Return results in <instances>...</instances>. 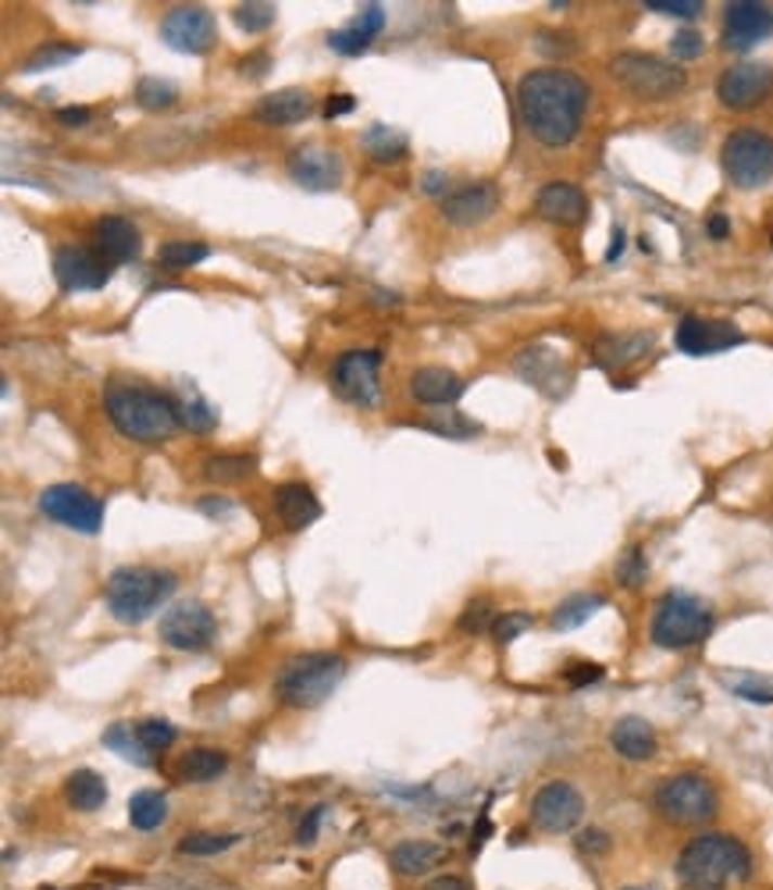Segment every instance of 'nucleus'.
<instances>
[{
	"instance_id": "nucleus-1",
	"label": "nucleus",
	"mask_w": 773,
	"mask_h": 890,
	"mask_svg": "<svg viewBox=\"0 0 773 890\" xmlns=\"http://www.w3.org/2000/svg\"><path fill=\"white\" fill-rule=\"evenodd\" d=\"M589 96V82L567 68H539L517 82V107L524 129L542 146H567L581 132Z\"/></svg>"
},
{
	"instance_id": "nucleus-2",
	"label": "nucleus",
	"mask_w": 773,
	"mask_h": 890,
	"mask_svg": "<svg viewBox=\"0 0 773 890\" xmlns=\"http://www.w3.org/2000/svg\"><path fill=\"white\" fill-rule=\"evenodd\" d=\"M104 410L111 424L132 442H165L179 428V410L175 399L146 385L111 382L104 388Z\"/></svg>"
},
{
	"instance_id": "nucleus-3",
	"label": "nucleus",
	"mask_w": 773,
	"mask_h": 890,
	"mask_svg": "<svg viewBox=\"0 0 773 890\" xmlns=\"http://www.w3.org/2000/svg\"><path fill=\"white\" fill-rule=\"evenodd\" d=\"M752 876V855L731 834H703L678 855V880L688 890H727Z\"/></svg>"
},
{
	"instance_id": "nucleus-4",
	"label": "nucleus",
	"mask_w": 773,
	"mask_h": 890,
	"mask_svg": "<svg viewBox=\"0 0 773 890\" xmlns=\"http://www.w3.org/2000/svg\"><path fill=\"white\" fill-rule=\"evenodd\" d=\"M175 573L154 567H118L107 578L104 598L118 623H143L175 595Z\"/></svg>"
},
{
	"instance_id": "nucleus-5",
	"label": "nucleus",
	"mask_w": 773,
	"mask_h": 890,
	"mask_svg": "<svg viewBox=\"0 0 773 890\" xmlns=\"http://www.w3.org/2000/svg\"><path fill=\"white\" fill-rule=\"evenodd\" d=\"M346 676V659L332 652H307L289 659L274 676V695L293 709H314Z\"/></svg>"
},
{
	"instance_id": "nucleus-6",
	"label": "nucleus",
	"mask_w": 773,
	"mask_h": 890,
	"mask_svg": "<svg viewBox=\"0 0 773 890\" xmlns=\"http://www.w3.org/2000/svg\"><path fill=\"white\" fill-rule=\"evenodd\" d=\"M709 631H713V609L706 606L703 598L684 595V592H670L659 598L656 617H653V642L659 648H692L698 642H706Z\"/></svg>"
},
{
	"instance_id": "nucleus-7",
	"label": "nucleus",
	"mask_w": 773,
	"mask_h": 890,
	"mask_svg": "<svg viewBox=\"0 0 773 890\" xmlns=\"http://www.w3.org/2000/svg\"><path fill=\"white\" fill-rule=\"evenodd\" d=\"M609 72L639 100H670L688 86V72L656 54H642V50H623L609 61Z\"/></svg>"
},
{
	"instance_id": "nucleus-8",
	"label": "nucleus",
	"mask_w": 773,
	"mask_h": 890,
	"mask_svg": "<svg viewBox=\"0 0 773 890\" xmlns=\"http://www.w3.org/2000/svg\"><path fill=\"white\" fill-rule=\"evenodd\" d=\"M717 787L703 773H678L656 787V812L673 826H703L717 816Z\"/></svg>"
},
{
	"instance_id": "nucleus-9",
	"label": "nucleus",
	"mask_w": 773,
	"mask_h": 890,
	"mask_svg": "<svg viewBox=\"0 0 773 890\" xmlns=\"http://www.w3.org/2000/svg\"><path fill=\"white\" fill-rule=\"evenodd\" d=\"M723 171L738 190H759L773 179V136L759 129H738L723 140Z\"/></svg>"
},
{
	"instance_id": "nucleus-10",
	"label": "nucleus",
	"mask_w": 773,
	"mask_h": 890,
	"mask_svg": "<svg viewBox=\"0 0 773 890\" xmlns=\"http://www.w3.org/2000/svg\"><path fill=\"white\" fill-rule=\"evenodd\" d=\"M382 353L378 349H349L332 367V385L346 403L353 407H378L382 396Z\"/></svg>"
},
{
	"instance_id": "nucleus-11",
	"label": "nucleus",
	"mask_w": 773,
	"mask_h": 890,
	"mask_svg": "<svg viewBox=\"0 0 773 890\" xmlns=\"http://www.w3.org/2000/svg\"><path fill=\"white\" fill-rule=\"evenodd\" d=\"M218 637V620L204 602L185 598L175 602L171 609H165L160 617V642L179 652H199L207 648Z\"/></svg>"
},
{
	"instance_id": "nucleus-12",
	"label": "nucleus",
	"mask_w": 773,
	"mask_h": 890,
	"mask_svg": "<svg viewBox=\"0 0 773 890\" xmlns=\"http://www.w3.org/2000/svg\"><path fill=\"white\" fill-rule=\"evenodd\" d=\"M40 510L61 528H72L79 534H96L104 528V503L90 495L79 485H50L40 495Z\"/></svg>"
},
{
	"instance_id": "nucleus-13",
	"label": "nucleus",
	"mask_w": 773,
	"mask_h": 890,
	"mask_svg": "<svg viewBox=\"0 0 773 890\" xmlns=\"http://www.w3.org/2000/svg\"><path fill=\"white\" fill-rule=\"evenodd\" d=\"M160 40L171 50H179V54H207L218 43V22L199 4L171 8L165 22H160Z\"/></svg>"
},
{
	"instance_id": "nucleus-14",
	"label": "nucleus",
	"mask_w": 773,
	"mask_h": 890,
	"mask_svg": "<svg viewBox=\"0 0 773 890\" xmlns=\"http://www.w3.org/2000/svg\"><path fill=\"white\" fill-rule=\"evenodd\" d=\"M584 816V798L574 784L553 781L531 798V823L545 834H567Z\"/></svg>"
},
{
	"instance_id": "nucleus-15",
	"label": "nucleus",
	"mask_w": 773,
	"mask_h": 890,
	"mask_svg": "<svg viewBox=\"0 0 773 890\" xmlns=\"http://www.w3.org/2000/svg\"><path fill=\"white\" fill-rule=\"evenodd\" d=\"M770 93H773V68L763 65V61H742V65H731L717 82L720 104L731 111L759 107Z\"/></svg>"
},
{
	"instance_id": "nucleus-16",
	"label": "nucleus",
	"mask_w": 773,
	"mask_h": 890,
	"mask_svg": "<svg viewBox=\"0 0 773 890\" xmlns=\"http://www.w3.org/2000/svg\"><path fill=\"white\" fill-rule=\"evenodd\" d=\"M289 179L307 193H332L343 182V157L321 143H304L289 154Z\"/></svg>"
},
{
	"instance_id": "nucleus-17",
	"label": "nucleus",
	"mask_w": 773,
	"mask_h": 890,
	"mask_svg": "<svg viewBox=\"0 0 773 890\" xmlns=\"http://www.w3.org/2000/svg\"><path fill=\"white\" fill-rule=\"evenodd\" d=\"M54 279L65 293H90L104 289L111 282V265L107 257H96L86 246H65L54 254Z\"/></svg>"
},
{
	"instance_id": "nucleus-18",
	"label": "nucleus",
	"mask_w": 773,
	"mask_h": 890,
	"mask_svg": "<svg viewBox=\"0 0 773 890\" xmlns=\"http://www.w3.org/2000/svg\"><path fill=\"white\" fill-rule=\"evenodd\" d=\"M773 33V8L759 0H734L723 8V47L748 50Z\"/></svg>"
},
{
	"instance_id": "nucleus-19",
	"label": "nucleus",
	"mask_w": 773,
	"mask_h": 890,
	"mask_svg": "<svg viewBox=\"0 0 773 890\" xmlns=\"http://www.w3.org/2000/svg\"><path fill=\"white\" fill-rule=\"evenodd\" d=\"M673 343H678L681 353H688V357H709V353H723V349H731V346H742L745 335L727 321H709V318H695V313H688V318H681Z\"/></svg>"
},
{
	"instance_id": "nucleus-20",
	"label": "nucleus",
	"mask_w": 773,
	"mask_h": 890,
	"mask_svg": "<svg viewBox=\"0 0 773 890\" xmlns=\"http://www.w3.org/2000/svg\"><path fill=\"white\" fill-rule=\"evenodd\" d=\"M495 210H499V190L492 182H474V185H467V190L449 193L442 199V218L449 224H460V229L489 221Z\"/></svg>"
},
{
	"instance_id": "nucleus-21",
	"label": "nucleus",
	"mask_w": 773,
	"mask_h": 890,
	"mask_svg": "<svg viewBox=\"0 0 773 890\" xmlns=\"http://www.w3.org/2000/svg\"><path fill=\"white\" fill-rule=\"evenodd\" d=\"M534 210L553 224H581L589 215V196L570 182H549L534 196Z\"/></svg>"
},
{
	"instance_id": "nucleus-22",
	"label": "nucleus",
	"mask_w": 773,
	"mask_h": 890,
	"mask_svg": "<svg viewBox=\"0 0 773 890\" xmlns=\"http://www.w3.org/2000/svg\"><path fill=\"white\" fill-rule=\"evenodd\" d=\"M517 371L534 388H542V392H549V396H559L570 385V371L564 367V360H559V353H553V349H545V346L524 349V353L517 357Z\"/></svg>"
},
{
	"instance_id": "nucleus-23",
	"label": "nucleus",
	"mask_w": 773,
	"mask_h": 890,
	"mask_svg": "<svg viewBox=\"0 0 773 890\" xmlns=\"http://www.w3.org/2000/svg\"><path fill=\"white\" fill-rule=\"evenodd\" d=\"M96 246L111 265H129V260L140 257L143 240H140V229H136L129 218L107 215L96 221Z\"/></svg>"
},
{
	"instance_id": "nucleus-24",
	"label": "nucleus",
	"mask_w": 773,
	"mask_h": 890,
	"mask_svg": "<svg viewBox=\"0 0 773 890\" xmlns=\"http://www.w3.org/2000/svg\"><path fill=\"white\" fill-rule=\"evenodd\" d=\"M274 513L289 531H304L321 517V503L304 481H285L274 488Z\"/></svg>"
},
{
	"instance_id": "nucleus-25",
	"label": "nucleus",
	"mask_w": 773,
	"mask_h": 890,
	"mask_svg": "<svg viewBox=\"0 0 773 890\" xmlns=\"http://www.w3.org/2000/svg\"><path fill=\"white\" fill-rule=\"evenodd\" d=\"M609 745L620 759H631V762H645L653 759L659 751V741H656V731L648 726L642 717H623L614 723V731H609Z\"/></svg>"
},
{
	"instance_id": "nucleus-26",
	"label": "nucleus",
	"mask_w": 773,
	"mask_h": 890,
	"mask_svg": "<svg viewBox=\"0 0 773 890\" xmlns=\"http://www.w3.org/2000/svg\"><path fill=\"white\" fill-rule=\"evenodd\" d=\"M656 346V338L648 335V332H623V335H603L595 343V360H598V367H606V371H620V367H628V363L634 360H642L648 349Z\"/></svg>"
},
{
	"instance_id": "nucleus-27",
	"label": "nucleus",
	"mask_w": 773,
	"mask_h": 890,
	"mask_svg": "<svg viewBox=\"0 0 773 890\" xmlns=\"http://www.w3.org/2000/svg\"><path fill=\"white\" fill-rule=\"evenodd\" d=\"M442 862H449V848L435 841H403L389 851V866L399 876H428Z\"/></svg>"
},
{
	"instance_id": "nucleus-28",
	"label": "nucleus",
	"mask_w": 773,
	"mask_h": 890,
	"mask_svg": "<svg viewBox=\"0 0 773 890\" xmlns=\"http://www.w3.org/2000/svg\"><path fill=\"white\" fill-rule=\"evenodd\" d=\"M310 111H314V100H310V93L289 86V90H274V93H268L265 100H260L257 121H265V125H296V121H304Z\"/></svg>"
},
{
	"instance_id": "nucleus-29",
	"label": "nucleus",
	"mask_w": 773,
	"mask_h": 890,
	"mask_svg": "<svg viewBox=\"0 0 773 890\" xmlns=\"http://www.w3.org/2000/svg\"><path fill=\"white\" fill-rule=\"evenodd\" d=\"M410 392L428 407H449L464 396V382L446 367H421L414 371V378H410Z\"/></svg>"
},
{
	"instance_id": "nucleus-30",
	"label": "nucleus",
	"mask_w": 773,
	"mask_h": 890,
	"mask_svg": "<svg viewBox=\"0 0 773 890\" xmlns=\"http://www.w3.org/2000/svg\"><path fill=\"white\" fill-rule=\"evenodd\" d=\"M65 798H68V805H72V809H79V812H96V809H104V801H107V784H104V776L93 773V770H75V773H68V781H65Z\"/></svg>"
},
{
	"instance_id": "nucleus-31",
	"label": "nucleus",
	"mask_w": 773,
	"mask_h": 890,
	"mask_svg": "<svg viewBox=\"0 0 773 890\" xmlns=\"http://www.w3.org/2000/svg\"><path fill=\"white\" fill-rule=\"evenodd\" d=\"M224 766H229V756L218 748H193V751H185L182 762H179V781L185 784H210V781H218V776L224 773Z\"/></svg>"
},
{
	"instance_id": "nucleus-32",
	"label": "nucleus",
	"mask_w": 773,
	"mask_h": 890,
	"mask_svg": "<svg viewBox=\"0 0 773 890\" xmlns=\"http://www.w3.org/2000/svg\"><path fill=\"white\" fill-rule=\"evenodd\" d=\"M364 150L371 154V160H378V165H392L407 154V136L392 129V125H371L364 132Z\"/></svg>"
},
{
	"instance_id": "nucleus-33",
	"label": "nucleus",
	"mask_w": 773,
	"mask_h": 890,
	"mask_svg": "<svg viewBox=\"0 0 773 890\" xmlns=\"http://www.w3.org/2000/svg\"><path fill=\"white\" fill-rule=\"evenodd\" d=\"M104 745L111 751H118L125 762H136V766H150V762H154L150 748L140 741V731H136V726H129V723L107 726V731H104Z\"/></svg>"
},
{
	"instance_id": "nucleus-34",
	"label": "nucleus",
	"mask_w": 773,
	"mask_h": 890,
	"mask_svg": "<svg viewBox=\"0 0 773 890\" xmlns=\"http://www.w3.org/2000/svg\"><path fill=\"white\" fill-rule=\"evenodd\" d=\"M168 820V798L160 791H136L129 798V823L136 830H157Z\"/></svg>"
},
{
	"instance_id": "nucleus-35",
	"label": "nucleus",
	"mask_w": 773,
	"mask_h": 890,
	"mask_svg": "<svg viewBox=\"0 0 773 890\" xmlns=\"http://www.w3.org/2000/svg\"><path fill=\"white\" fill-rule=\"evenodd\" d=\"M603 606H606L603 595H570V598H564L556 606L553 627H556V631H574V627H581L584 620H592Z\"/></svg>"
},
{
	"instance_id": "nucleus-36",
	"label": "nucleus",
	"mask_w": 773,
	"mask_h": 890,
	"mask_svg": "<svg viewBox=\"0 0 773 890\" xmlns=\"http://www.w3.org/2000/svg\"><path fill=\"white\" fill-rule=\"evenodd\" d=\"M207 257H210V246L190 243V240H171V243H160V249H157V265L168 271H185Z\"/></svg>"
},
{
	"instance_id": "nucleus-37",
	"label": "nucleus",
	"mask_w": 773,
	"mask_h": 890,
	"mask_svg": "<svg viewBox=\"0 0 773 890\" xmlns=\"http://www.w3.org/2000/svg\"><path fill=\"white\" fill-rule=\"evenodd\" d=\"M175 410H179V424H185V428L196 431V435H207V431L218 428V413L210 410V403H204L196 392L175 399Z\"/></svg>"
},
{
	"instance_id": "nucleus-38",
	"label": "nucleus",
	"mask_w": 773,
	"mask_h": 890,
	"mask_svg": "<svg viewBox=\"0 0 773 890\" xmlns=\"http://www.w3.org/2000/svg\"><path fill=\"white\" fill-rule=\"evenodd\" d=\"M254 456H210L207 460V467L204 474L210 481H218V485H229V481H243L254 474Z\"/></svg>"
},
{
	"instance_id": "nucleus-39",
	"label": "nucleus",
	"mask_w": 773,
	"mask_h": 890,
	"mask_svg": "<svg viewBox=\"0 0 773 890\" xmlns=\"http://www.w3.org/2000/svg\"><path fill=\"white\" fill-rule=\"evenodd\" d=\"M79 54H82V50L72 47V43H50V47H40L36 54L25 57L22 72L25 75H36V72H47V68H61V65H68V61L79 57Z\"/></svg>"
},
{
	"instance_id": "nucleus-40",
	"label": "nucleus",
	"mask_w": 773,
	"mask_h": 890,
	"mask_svg": "<svg viewBox=\"0 0 773 890\" xmlns=\"http://www.w3.org/2000/svg\"><path fill=\"white\" fill-rule=\"evenodd\" d=\"M235 844H240V834H190L179 844V851L182 855L207 859V855H221V851H229Z\"/></svg>"
},
{
	"instance_id": "nucleus-41",
	"label": "nucleus",
	"mask_w": 773,
	"mask_h": 890,
	"mask_svg": "<svg viewBox=\"0 0 773 890\" xmlns=\"http://www.w3.org/2000/svg\"><path fill=\"white\" fill-rule=\"evenodd\" d=\"M136 100H140V107H146V111H165L179 100V90H175L171 82L150 75V79H140V86H136Z\"/></svg>"
},
{
	"instance_id": "nucleus-42",
	"label": "nucleus",
	"mask_w": 773,
	"mask_h": 890,
	"mask_svg": "<svg viewBox=\"0 0 773 890\" xmlns=\"http://www.w3.org/2000/svg\"><path fill=\"white\" fill-rule=\"evenodd\" d=\"M232 22L240 25L243 33H265L268 25L274 22V4H265V0H254V4H235Z\"/></svg>"
},
{
	"instance_id": "nucleus-43",
	"label": "nucleus",
	"mask_w": 773,
	"mask_h": 890,
	"mask_svg": "<svg viewBox=\"0 0 773 890\" xmlns=\"http://www.w3.org/2000/svg\"><path fill=\"white\" fill-rule=\"evenodd\" d=\"M446 417H428V421H421V428H428L435 435H446V438H471V435H478L481 431V424H474L467 417H460L456 410H442Z\"/></svg>"
},
{
	"instance_id": "nucleus-44",
	"label": "nucleus",
	"mask_w": 773,
	"mask_h": 890,
	"mask_svg": "<svg viewBox=\"0 0 773 890\" xmlns=\"http://www.w3.org/2000/svg\"><path fill=\"white\" fill-rule=\"evenodd\" d=\"M136 731H140V741L150 748V756L175 745V726L168 720H143V723H136Z\"/></svg>"
},
{
	"instance_id": "nucleus-45",
	"label": "nucleus",
	"mask_w": 773,
	"mask_h": 890,
	"mask_svg": "<svg viewBox=\"0 0 773 890\" xmlns=\"http://www.w3.org/2000/svg\"><path fill=\"white\" fill-rule=\"evenodd\" d=\"M531 623H534L531 612H503V617L492 623V634H495L499 645H510L514 637H520L524 631H528Z\"/></svg>"
},
{
	"instance_id": "nucleus-46",
	"label": "nucleus",
	"mask_w": 773,
	"mask_h": 890,
	"mask_svg": "<svg viewBox=\"0 0 773 890\" xmlns=\"http://www.w3.org/2000/svg\"><path fill=\"white\" fill-rule=\"evenodd\" d=\"M328 47L339 50V54H346V57H357V54H364V50L371 47V40H368L364 33H357L353 25H346V29L328 33Z\"/></svg>"
},
{
	"instance_id": "nucleus-47",
	"label": "nucleus",
	"mask_w": 773,
	"mask_h": 890,
	"mask_svg": "<svg viewBox=\"0 0 773 890\" xmlns=\"http://www.w3.org/2000/svg\"><path fill=\"white\" fill-rule=\"evenodd\" d=\"M645 8L656 11V15H670V18H695L706 11L703 0H648Z\"/></svg>"
},
{
	"instance_id": "nucleus-48",
	"label": "nucleus",
	"mask_w": 773,
	"mask_h": 890,
	"mask_svg": "<svg viewBox=\"0 0 773 890\" xmlns=\"http://www.w3.org/2000/svg\"><path fill=\"white\" fill-rule=\"evenodd\" d=\"M617 578H620V584H628V588H639L645 581V556H642V549H628V553L620 556Z\"/></svg>"
},
{
	"instance_id": "nucleus-49",
	"label": "nucleus",
	"mask_w": 773,
	"mask_h": 890,
	"mask_svg": "<svg viewBox=\"0 0 773 890\" xmlns=\"http://www.w3.org/2000/svg\"><path fill=\"white\" fill-rule=\"evenodd\" d=\"M489 620H492V602L489 598H478V602H471V606L464 609V617H460V631L481 634L485 627H489Z\"/></svg>"
},
{
	"instance_id": "nucleus-50",
	"label": "nucleus",
	"mask_w": 773,
	"mask_h": 890,
	"mask_svg": "<svg viewBox=\"0 0 773 890\" xmlns=\"http://www.w3.org/2000/svg\"><path fill=\"white\" fill-rule=\"evenodd\" d=\"M670 50H673V57H681V61H695V57H703L706 40H703V36H698L695 29H681V33H673Z\"/></svg>"
},
{
	"instance_id": "nucleus-51",
	"label": "nucleus",
	"mask_w": 773,
	"mask_h": 890,
	"mask_svg": "<svg viewBox=\"0 0 773 890\" xmlns=\"http://www.w3.org/2000/svg\"><path fill=\"white\" fill-rule=\"evenodd\" d=\"M727 684H731V692L734 695H742L748 701H759V706H766V701H773V687L763 684V681H752V676H727Z\"/></svg>"
},
{
	"instance_id": "nucleus-52",
	"label": "nucleus",
	"mask_w": 773,
	"mask_h": 890,
	"mask_svg": "<svg viewBox=\"0 0 773 890\" xmlns=\"http://www.w3.org/2000/svg\"><path fill=\"white\" fill-rule=\"evenodd\" d=\"M353 25L357 33H364L368 40H374V36H378L382 29H385V11H382V4H368V8H360V15L349 22Z\"/></svg>"
},
{
	"instance_id": "nucleus-53",
	"label": "nucleus",
	"mask_w": 773,
	"mask_h": 890,
	"mask_svg": "<svg viewBox=\"0 0 773 890\" xmlns=\"http://www.w3.org/2000/svg\"><path fill=\"white\" fill-rule=\"evenodd\" d=\"M578 851H584V855H606V851H609V834L606 830H584L578 837Z\"/></svg>"
},
{
	"instance_id": "nucleus-54",
	"label": "nucleus",
	"mask_w": 773,
	"mask_h": 890,
	"mask_svg": "<svg viewBox=\"0 0 773 890\" xmlns=\"http://www.w3.org/2000/svg\"><path fill=\"white\" fill-rule=\"evenodd\" d=\"M598 676H603V667H595V662H578V667L567 670V684L584 687V684H595Z\"/></svg>"
},
{
	"instance_id": "nucleus-55",
	"label": "nucleus",
	"mask_w": 773,
	"mask_h": 890,
	"mask_svg": "<svg viewBox=\"0 0 773 890\" xmlns=\"http://www.w3.org/2000/svg\"><path fill=\"white\" fill-rule=\"evenodd\" d=\"M321 816H324V805H318V809H310V812H307V820L299 823V830H296V841H299V844L318 841V823H321Z\"/></svg>"
},
{
	"instance_id": "nucleus-56",
	"label": "nucleus",
	"mask_w": 773,
	"mask_h": 890,
	"mask_svg": "<svg viewBox=\"0 0 773 890\" xmlns=\"http://www.w3.org/2000/svg\"><path fill=\"white\" fill-rule=\"evenodd\" d=\"M93 111L90 107H61L57 111V121L68 125V129H82V125H90Z\"/></svg>"
},
{
	"instance_id": "nucleus-57",
	"label": "nucleus",
	"mask_w": 773,
	"mask_h": 890,
	"mask_svg": "<svg viewBox=\"0 0 773 890\" xmlns=\"http://www.w3.org/2000/svg\"><path fill=\"white\" fill-rule=\"evenodd\" d=\"M268 65H271V57L265 54V50H260V54H249V57H243V61H240L243 75H249V79H260V75L268 72Z\"/></svg>"
},
{
	"instance_id": "nucleus-58",
	"label": "nucleus",
	"mask_w": 773,
	"mask_h": 890,
	"mask_svg": "<svg viewBox=\"0 0 773 890\" xmlns=\"http://www.w3.org/2000/svg\"><path fill=\"white\" fill-rule=\"evenodd\" d=\"M446 185H449V179L442 171H428L424 175V182H421V190L424 193H431V196H442L446 199Z\"/></svg>"
},
{
	"instance_id": "nucleus-59",
	"label": "nucleus",
	"mask_w": 773,
	"mask_h": 890,
	"mask_svg": "<svg viewBox=\"0 0 773 890\" xmlns=\"http://www.w3.org/2000/svg\"><path fill=\"white\" fill-rule=\"evenodd\" d=\"M346 111H353V96H349V93H339L335 100H328V104H324V115H328V118L346 115Z\"/></svg>"
},
{
	"instance_id": "nucleus-60",
	"label": "nucleus",
	"mask_w": 773,
	"mask_h": 890,
	"mask_svg": "<svg viewBox=\"0 0 773 890\" xmlns=\"http://www.w3.org/2000/svg\"><path fill=\"white\" fill-rule=\"evenodd\" d=\"M706 232H709V240H727V232H731V221L723 218V215H713L706 221Z\"/></svg>"
},
{
	"instance_id": "nucleus-61",
	"label": "nucleus",
	"mask_w": 773,
	"mask_h": 890,
	"mask_svg": "<svg viewBox=\"0 0 773 890\" xmlns=\"http://www.w3.org/2000/svg\"><path fill=\"white\" fill-rule=\"evenodd\" d=\"M428 890H467V883L456 880V876H442V880H435Z\"/></svg>"
},
{
	"instance_id": "nucleus-62",
	"label": "nucleus",
	"mask_w": 773,
	"mask_h": 890,
	"mask_svg": "<svg viewBox=\"0 0 773 890\" xmlns=\"http://www.w3.org/2000/svg\"><path fill=\"white\" fill-rule=\"evenodd\" d=\"M620 249H623V232L614 229V246L606 249V260H617V257H620Z\"/></svg>"
},
{
	"instance_id": "nucleus-63",
	"label": "nucleus",
	"mask_w": 773,
	"mask_h": 890,
	"mask_svg": "<svg viewBox=\"0 0 773 890\" xmlns=\"http://www.w3.org/2000/svg\"><path fill=\"white\" fill-rule=\"evenodd\" d=\"M623 890H656V887H623Z\"/></svg>"
},
{
	"instance_id": "nucleus-64",
	"label": "nucleus",
	"mask_w": 773,
	"mask_h": 890,
	"mask_svg": "<svg viewBox=\"0 0 773 890\" xmlns=\"http://www.w3.org/2000/svg\"><path fill=\"white\" fill-rule=\"evenodd\" d=\"M43 890H54V887H43Z\"/></svg>"
}]
</instances>
